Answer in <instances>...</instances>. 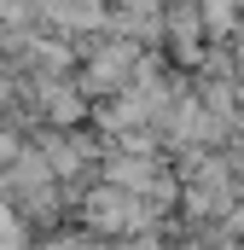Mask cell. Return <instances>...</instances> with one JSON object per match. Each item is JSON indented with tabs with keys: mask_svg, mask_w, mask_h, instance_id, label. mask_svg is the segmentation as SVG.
Here are the masks:
<instances>
[{
	"mask_svg": "<svg viewBox=\"0 0 244 250\" xmlns=\"http://www.w3.org/2000/svg\"><path fill=\"white\" fill-rule=\"evenodd\" d=\"M81 221L99 227V233H128V227L145 221V209H140V198H128V192H117V187H93L87 204H81Z\"/></svg>",
	"mask_w": 244,
	"mask_h": 250,
	"instance_id": "obj_1",
	"label": "cell"
},
{
	"mask_svg": "<svg viewBox=\"0 0 244 250\" xmlns=\"http://www.w3.org/2000/svg\"><path fill=\"white\" fill-rule=\"evenodd\" d=\"M134 64H140V47L134 41H105L93 59H87V87L93 93H117V87H128V76H134Z\"/></svg>",
	"mask_w": 244,
	"mask_h": 250,
	"instance_id": "obj_2",
	"label": "cell"
},
{
	"mask_svg": "<svg viewBox=\"0 0 244 250\" xmlns=\"http://www.w3.org/2000/svg\"><path fill=\"white\" fill-rule=\"evenodd\" d=\"M41 105H47V117H53L59 128H70V123H81V117H87L81 93H76L70 82H59V76H53V82H41Z\"/></svg>",
	"mask_w": 244,
	"mask_h": 250,
	"instance_id": "obj_3",
	"label": "cell"
},
{
	"mask_svg": "<svg viewBox=\"0 0 244 250\" xmlns=\"http://www.w3.org/2000/svg\"><path fill=\"white\" fill-rule=\"evenodd\" d=\"M151 181H157V169H151L145 157H111V169H105V187L128 192V198H140Z\"/></svg>",
	"mask_w": 244,
	"mask_h": 250,
	"instance_id": "obj_4",
	"label": "cell"
},
{
	"mask_svg": "<svg viewBox=\"0 0 244 250\" xmlns=\"http://www.w3.org/2000/svg\"><path fill=\"white\" fill-rule=\"evenodd\" d=\"M47 12H53V23H59V29H99V23L111 18V12H105V0H53Z\"/></svg>",
	"mask_w": 244,
	"mask_h": 250,
	"instance_id": "obj_5",
	"label": "cell"
},
{
	"mask_svg": "<svg viewBox=\"0 0 244 250\" xmlns=\"http://www.w3.org/2000/svg\"><path fill=\"white\" fill-rule=\"evenodd\" d=\"M145 117H151V111H145V99H140V93H117V99L99 111V123H105V128H140Z\"/></svg>",
	"mask_w": 244,
	"mask_h": 250,
	"instance_id": "obj_6",
	"label": "cell"
},
{
	"mask_svg": "<svg viewBox=\"0 0 244 250\" xmlns=\"http://www.w3.org/2000/svg\"><path fill=\"white\" fill-rule=\"evenodd\" d=\"M12 187H18V192H41V187H53L47 157H41V151H18V163H12Z\"/></svg>",
	"mask_w": 244,
	"mask_h": 250,
	"instance_id": "obj_7",
	"label": "cell"
},
{
	"mask_svg": "<svg viewBox=\"0 0 244 250\" xmlns=\"http://www.w3.org/2000/svg\"><path fill=\"white\" fill-rule=\"evenodd\" d=\"M233 23H239V0H203V29L221 41V35H233Z\"/></svg>",
	"mask_w": 244,
	"mask_h": 250,
	"instance_id": "obj_8",
	"label": "cell"
},
{
	"mask_svg": "<svg viewBox=\"0 0 244 250\" xmlns=\"http://www.w3.org/2000/svg\"><path fill=\"white\" fill-rule=\"evenodd\" d=\"M35 59H41L47 70H53V76H59L64 64H70V47H59V41H41V47H35Z\"/></svg>",
	"mask_w": 244,
	"mask_h": 250,
	"instance_id": "obj_9",
	"label": "cell"
},
{
	"mask_svg": "<svg viewBox=\"0 0 244 250\" xmlns=\"http://www.w3.org/2000/svg\"><path fill=\"white\" fill-rule=\"evenodd\" d=\"M18 151H23V146H18V134H6V128H0V163H12Z\"/></svg>",
	"mask_w": 244,
	"mask_h": 250,
	"instance_id": "obj_10",
	"label": "cell"
},
{
	"mask_svg": "<svg viewBox=\"0 0 244 250\" xmlns=\"http://www.w3.org/2000/svg\"><path fill=\"white\" fill-rule=\"evenodd\" d=\"M47 250H76V245H64V239H59V245H47Z\"/></svg>",
	"mask_w": 244,
	"mask_h": 250,
	"instance_id": "obj_11",
	"label": "cell"
},
{
	"mask_svg": "<svg viewBox=\"0 0 244 250\" xmlns=\"http://www.w3.org/2000/svg\"><path fill=\"white\" fill-rule=\"evenodd\" d=\"M239 64H244V47H239Z\"/></svg>",
	"mask_w": 244,
	"mask_h": 250,
	"instance_id": "obj_12",
	"label": "cell"
},
{
	"mask_svg": "<svg viewBox=\"0 0 244 250\" xmlns=\"http://www.w3.org/2000/svg\"><path fill=\"white\" fill-rule=\"evenodd\" d=\"M239 12H244V0H239Z\"/></svg>",
	"mask_w": 244,
	"mask_h": 250,
	"instance_id": "obj_13",
	"label": "cell"
}]
</instances>
